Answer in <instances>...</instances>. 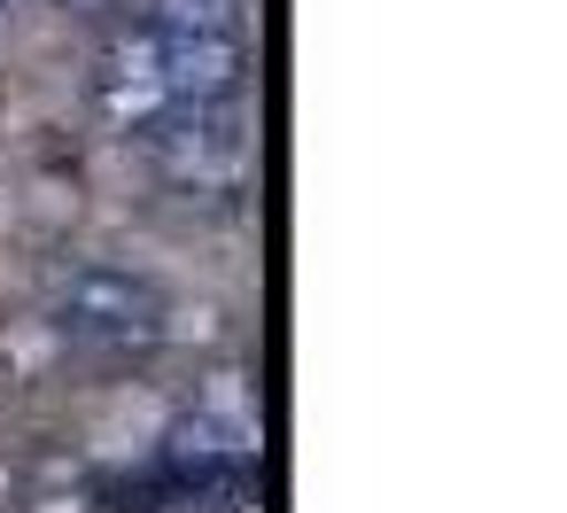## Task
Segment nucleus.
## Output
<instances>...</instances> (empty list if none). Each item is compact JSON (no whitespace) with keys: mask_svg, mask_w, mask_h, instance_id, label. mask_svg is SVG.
Returning a JSON list of instances; mask_svg holds the SVG:
<instances>
[{"mask_svg":"<svg viewBox=\"0 0 567 513\" xmlns=\"http://www.w3.org/2000/svg\"><path fill=\"white\" fill-rule=\"evenodd\" d=\"M48 327L79 350L125 358V350H156L172 335V304L156 280H141L125 265H63L48 280Z\"/></svg>","mask_w":567,"mask_h":513,"instance_id":"f257e3e1","label":"nucleus"},{"mask_svg":"<svg viewBox=\"0 0 567 513\" xmlns=\"http://www.w3.org/2000/svg\"><path fill=\"white\" fill-rule=\"evenodd\" d=\"M148 156L172 187H195V195L241 187L249 179V110H241V94L210 102V110H164L148 125Z\"/></svg>","mask_w":567,"mask_h":513,"instance_id":"f03ea898","label":"nucleus"},{"mask_svg":"<svg viewBox=\"0 0 567 513\" xmlns=\"http://www.w3.org/2000/svg\"><path fill=\"white\" fill-rule=\"evenodd\" d=\"M164 110H172V94H164V48H156V32H148V24H141V32H117V40L102 48V71H94V117L133 141V133H148Z\"/></svg>","mask_w":567,"mask_h":513,"instance_id":"7ed1b4c3","label":"nucleus"},{"mask_svg":"<svg viewBox=\"0 0 567 513\" xmlns=\"http://www.w3.org/2000/svg\"><path fill=\"white\" fill-rule=\"evenodd\" d=\"M164 48V94L172 110H210L234 102L249 79V40H156Z\"/></svg>","mask_w":567,"mask_h":513,"instance_id":"20e7f679","label":"nucleus"},{"mask_svg":"<svg viewBox=\"0 0 567 513\" xmlns=\"http://www.w3.org/2000/svg\"><path fill=\"white\" fill-rule=\"evenodd\" d=\"M148 32L156 40H249L241 0H148Z\"/></svg>","mask_w":567,"mask_h":513,"instance_id":"39448f33","label":"nucleus"},{"mask_svg":"<svg viewBox=\"0 0 567 513\" xmlns=\"http://www.w3.org/2000/svg\"><path fill=\"white\" fill-rule=\"evenodd\" d=\"M71 9H125V0H71Z\"/></svg>","mask_w":567,"mask_h":513,"instance_id":"423d86ee","label":"nucleus"},{"mask_svg":"<svg viewBox=\"0 0 567 513\" xmlns=\"http://www.w3.org/2000/svg\"><path fill=\"white\" fill-rule=\"evenodd\" d=\"M0 9H9V0H0Z\"/></svg>","mask_w":567,"mask_h":513,"instance_id":"0eeeda50","label":"nucleus"}]
</instances>
